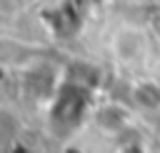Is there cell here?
<instances>
[{
    "label": "cell",
    "instance_id": "cell-1",
    "mask_svg": "<svg viewBox=\"0 0 160 153\" xmlns=\"http://www.w3.org/2000/svg\"><path fill=\"white\" fill-rule=\"evenodd\" d=\"M85 108H88V95L85 90H80L78 85H62L58 90V98L52 103V110H50V120L58 130H72L82 115H85Z\"/></svg>",
    "mask_w": 160,
    "mask_h": 153
}]
</instances>
